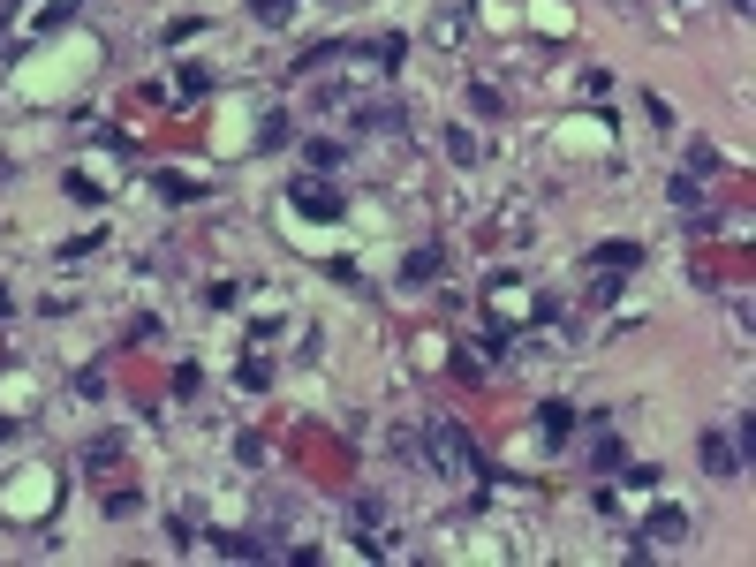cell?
I'll return each mask as SVG.
<instances>
[{
    "mask_svg": "<svg viewBox=\"0 0 756 567\" xmlns=\"http://www.w3.org/2000/svg\"><path fill=\"white\" fill-rule=\"evenodd\" d=\"M416 454H424V462L439 469V477H462V484H477V477H484L477 447H469V431H462V424H447V416H439V424H424Z\"/></svg>",
    "mask_w": 756,
    "mask_h": 567,
    "instance_id": "cell-1",
    "label": "cell"
},
{
    "mask_svg": "<svg viewBox=\"0 0 756 567\" xmlns=\"http://www.w3.org/2000/svg\"><path fill=\"white\" fill-rule=\"evenodd\" d=\"M704 469H711V477H741V469H749V454H741L726 431H704Z\"/></svg>",
    "mask_w": 756,
    "mask_h": 567,
    "instance_id": "cell-2",
    "label": "cell"
},
{
    "mask_svg": "<svg viewBox=\"0 0 756 567\" xmlns=\"http://www.w3.org/2000/svg\"><path fill=\"white\" fill-rule=\"evenodd\" d=\"M462 31H469V0H454V8H439L424 23V46H462Z\"/></svg>",
    "mask_w": 756,
    "mask_h": 567,
    "instance_id": "cell-3",
    "label": "cell"
},
{
    "mask_svg": "<svg viewBox=\"0 0 756 567\" xmlns=\"http://www.w3.org/2000/svg\"><path fill=\"white\" fill-rule=\"evenodd\" d=\"M567 431H575V409H567V401H545V409H537V439H545V447H560Z\"/></svg>",
    "mask_w": 756,
    "mask_h": 567,
    "instance_id": "cell-4",
    "label": "cell"
},
{
    "mask_svg": "<svg viewBox=\"0 0 756 567\" xmlns=\"http://www.w3.org/2000/svg\"><path fill=\"white\" fill-rule=\"evenodd\" d=\"M295 212H310V220H341V197H333V189H303V182H295Z\"/></svg>",
    "mask_w": 756,
    "mask_h": 567,
    "instance_id": "cell-5",
    "label": "cell"
},
{
    "mask_svg": "<svg viewBox=\"0 0 756 567\" xmlns=\"http://www.w3.org/2000/svg\"><path fill=\"white\" fill-rule=\"evenodd\" d=\"M212 545H220L227 560H265V552H273L265 537H250V530H227V537H212Z\"/></svg>",
    "mask_w": 756,
    "mask_h": 567,
    "instance_id": "cell-6",
    "label": "cell"
},
{
    "mask_svg": "<svg viewBox=\"0 0 756 567\" xmlns=\"http://www.w3.org/2000/svg\"><path fill=\"white\" fill-rule=\"evenodd\" d=\"M250 16H258V23H273V31H280V23H295V0H250Z\"/></svg>",
    "mask_w": 756,
    "mask_h": 567,
    "instance_id": "cell-7",
    "label": "cell"
},
{
    "mask_svg": "<svg viewBox=\"0 0 756 567\" xmlns=\"http://www.w3.org/2000/svg\"><path fill=\"white\" fill-rule=\"evenodd\" d=\"M447 159L454 167H477V137H469V129H447Z\"/></svg>",
    "mask_w": 756,
    "mask_h": 567,
    "instance_id": "cell-8",
    "label": "cell"
},
{
    "mask_svg": "<svg viewBox=\"0 0 756 567\" xmlns=\"http://www.w3.org/2000/svg\"><path fill=\"white\" fill-rule=\"evenodd\" d=\"M439 265H447L439 250H409V280H439Z\"/></svg>",
    "mask_w": 756,
    "mask_h": 567,
    "instance_id": "cell-9",
    "label": "cell"
},
{
    "mask_svg": "<svg viewBox=\"0 0 756 567\" xmlns=\"http://www.w3.org/2000/svg\"><path fill=\"white\" fill-rule=\"evenodd\" d=\"M371 53H378V69H401V53H409V38H394V31H386V38H378Z\"/></svg>",
    "mask_w": 756,
    "mask_h": 567,
    "instance_id": "cell-10",
    "label": "cell"
},
{
    "mask_svg": "<svg viewBox=\"0 0 756 567\" xmlns=\"http://www.w3.org/2000/svg\"><path fill=\"white\" fill-rule=\"evenodd\" d=\"M636 258H643L636 242H605V250H598V265H636Z\"/></svg>",
    "mask_w": 756,
    "mask_h": 567,
    "instance_id": "cell-11",
    "label": "cell"
},
{
    "mask_svg": "<svg viewBox=\"0 0 756 567\" xmlns=\"http://www.w3.org/2000/svg\"><path fill=\"white\" fill-rule=\"evenodd\" d=\"M0 318H8V288H0Z\"/></svg>",
    "mask_w": 756,
    "mask_h": 567,
    "instance_id": "cell-12",
    "label": "cell"
},
{
    "mask_svg": "<svg viewBox=\"0 0 756 567\" xmlns=\"http://www.w3.org/2000/svg\"><path fill=\"white\" fill-rule=\"evenodd\" d=\"M8 431H16V424H0V439H8Z\"/></svg>",
    "mask_w": 756,
    "mask_h": 567,
    "instance_id": "cell-13",
    "label": "cell"
},
{
    "mask_svg": "<svg viewBox=\"0 0 756 567\" xmlns=\"http://www.w3.org/2000/svg\"><path fill=\"white\" fill-rule=\"evenodd\" d=\"M0 31H8V23H0Z\"/></svg>",
    "mask_w": 756,
    "mask_h": 567,
    "instance_id": "cell-14",
    "label": "cell"
}]
</instances>
